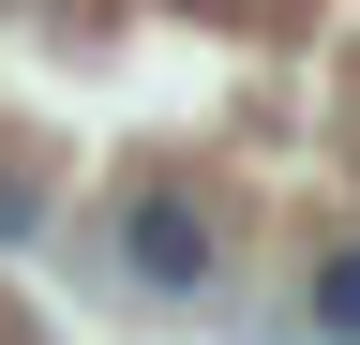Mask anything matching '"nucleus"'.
<instances>
[{
	"label": "nucleus",
	"instance_id": "1",
	"mask_svg": "<svg viewBox=\"0 0 360 345\" xmlns=\"http://www.w3.org/2000/svg\"><path fill=\"white\" fill-rule=\"evenodd\" d=\"M105 271H135L150 300H225V210L195 181H120L105 195Z\"/></svg>",
	"mask_w": 360,
	"mask_h": 345
},
{
	"label": "nucleus",
	"instance_id": "2",
	"mask_svg": "<svg viewBox=\"0 0 360 345\" xmlns=\"http://www.w3.org/2000/svg\"><path fill=\"white\" fill-rule=\"evenodd\" d=\"M300 330L360 345V240H315V255H300Z\"/></svg>",
	"mask_w": 360,
	"mask_h": 345
},
{
	"label": "nucleus",
	"instance_id": "3",
	"mask_svg": "<svg viewBox=\"0 0 360 345\" xmlns=\"http://www.w3.org/2000/svg\"><path fill=\"white\" fill-rule=\"evenodd\" d=\"M270 345H330V330H270Z\"/></svg>",
	"mask_w": 360,
	"mask_h": 345
}]
</instances>
